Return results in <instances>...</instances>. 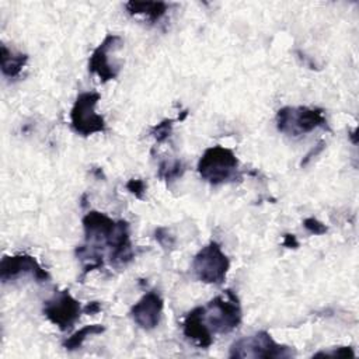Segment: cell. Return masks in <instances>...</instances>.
<instances>
[{
    "instance_id": "6da1fadb",
    "label": "cell",
    "mask_w": 359,
    "mask_h": 359,
    "mask_svg": "<svg viewBox=\"0 0 359 359\" xmlns=\"http://www.w3.org/2000/svg\"><path fill=\"white\" fill-rule=\"evenodd\" d=\"M203 321L213 334H227L236 330L241 323V307L237 296L230 290L213 297L206 306H202Z\"/></svg>"
},
{
    "instance_id": "7a4b0ae2",
    "label": "cell",
    "mask_w": 359,
    "mask_h": 359,
    "mask_svg": "<svg viewBox=\"0 0 359 359\" xmlns=\"http://www.w3.org/2000/svg\"><path fill=\"white\" fill-rule=\"evenodd\" d=\"M238 160L236 154L223 146H213L205 150L199 163V175L210 184H223L234 180L237 175Z\"/></svg>"
},
{
    "instance_id": "3957f363",
    "label": "cell",
    "mask_w": 359,
    "mask_h": 359,
    "mask_svg": "<svg viewBox=\"0 0 359 359\" xmlns=\"http://www.w3.org/2000/svg\"><path fill=\"white\" fill-rule=\"evenodd\" d=\"M276 128L282 133L299 136L317 128H327V119L320 108L283 107L276 112Z\"/></svg>"
},
{
    "instance_id": "277c9868",
    "label": "cell",
    "mask_w": 359,
    "mask_h": 359,
    "mask_svg": "<svg viewBox=\"0 0 359 359\" xmlns=\"http://www.w3.org/2000/svg\"><path fill=\"white\" fill-rule=\"evenodd\" d=\"M230 358H266L279 359L293 356V349L286 345H280L265 332L259 331L254 335H248L237 339L230 348Z\"/></svg>"
},
{
    "instance_id": "5b68a950",
    "label": "cell",
    "mask_w": 359,
    "mask_h": 359,
    "mask_svg": "<svg viewBox=\"0 0 359 359\" xmlns=\"http://www.w3.org/2000/svg\"><path fill=\"white\" fill-rule=\"evenodd\" d=\"M98 101L100 94L95 91H87L77 95L70 111V125L76 133L81 136H91L105 130V121L102 115L95 112Z\"/></svg>"
},
{
    "instance_id": "8992f818",
    "label": "cell",
    "mask_w": 359,
    "mask_h": 359,
    "mask_svg": "<svg viewBox=\"0 0 359 359\" xmlns=\"http://www.w3.org/2000/svg\"><path fill=\"white\" fill-rule=\"evenodd\" d=\"M229 268L230 261L216 241L202 247L192 261L195 276L205 283H222Z\"/></svg>"
},
{
    "instance_id": "52a82bcc",
    "label": "cell",
    "mask_w": 359,
    "mask_h": 359,
    "mask_svg": "<svg viewBox=\"0 0 359 359\" xmlns=\"http://www.w3.org/2000/svg\"><path fill=\"white\" fill-rule=\"evenodd\" d=\"M83 309L80 303L69 293V290H62L52 300H48L43 307L45 317L59 327V330H69L80 317Z\"/></svg>"
},
{
    "instance_id": "ba28073f",
    "label": "cell",
    "mask_w": 359,
    "mask_h": 359,
    "mask_svg": "<svg viewBox=\"0 0 359 359\" xmlns=\"http://www.w3.org/2000/svg\"><path fill=\"white\" fill-rule=\"evenodd\" d=\"M123 39L121 35L116 34H108L104 41L94 49V52L90 56L88 60V70L100 77L101 81L114 80L118 76L119 67L114 66L109 59L108 53L116 48H121Z\"/></svg>"
},
{
    "instance_id": "9c48e42d",
    "label": "cell",
    "mask_w": 359,
    "mask_h": 359,
    "mask_svg": "<svg viewBox=\"0 0 359 359\" xmlns=\"http://www.w3.org/2000/svg\"><path fill=\"white\" fill-rule=\"evenodd\" d=\"M21 273H29L34 276L38 282H46L49 280V273L45 271L39 262L27 254H18V255H10L4 257L0 262V279L3 282L11 280Z\"/></svg>"
},
{
    "instance_id": "30bf717a",
    "label": "cell",
    "mask_w": 359,
    "mask_h": 359,
    "mask_svg": "<svg viewBox=\"0 0 359 359\" xmlns=\"http://www.w3.org/2000/svg\"><path fill=\"white\" fill-rule=\"evenodd\" d=\"M163 299L161 296L151 290L147 292L130 310V314L135 323L143 330H153L158 325L161 311H163Z\"/></svg>"
},
{
    "instance_id": "8fae6325",
    "label": "cell",
    "mask_w": 359,
    "mask_h": 359,
    "mask_svg": "<svg viewBox=\"0 0 359 359\" xmlns=\"http://www.w3.org/2000/svg\"><path fill=\"white\" fill-rule=\"evenodd\" d=\"M182 331L184 335L192 341L196 342V345H199L201 348H208L213 344V337L210 330L208 328V325L203 321V316H202V306L192 309L185 320H184V325H182Z\"/></svg>"
},
{
    "instance_id": "7c38bea8",
    "label": "cell",
    "mask_w": 359,
    "mask_h": 359,
    "mask_svg": "<svg viewBox=\"0 0 359 359\" xmlns=\"http://www.w3.org/2000/svg\"><path fill=\"white\" fill-rule=\"evenodd\" d=\"M115 226V220L104 213L91 210L83 217L86 240L90 243H105Z\"/></svg>"
},
{
    "instance_id": "4fadbf2b",
    "label": "cell",
    "mask_w": 359,
    "mask_h": 359,
    "mask_svg": "<svg viewBox=\"0 0 359 359\" xmlns=\"http://www.w3.org/2000/svg\"><path fill=\"white\" fill-rule=\"evenodd\" d=\"M0 60H1V72L7 77H17L22 67L25 66L28 56L24 53H14L6 45L0 48Z\"/></svg>"
},
{
    "instance_id": "5bb4252c",
    "label": "cell",
    "mask_w": 359,
    "mask_h": 359,
    "mask_svg": "<svg viewBox=\"0 0 359 359\" xmlns=\"http://www.w3.org/2000/svg\"><path fill=\"white\" fill-rule=\"evenodd\" d=\"M126 10L129 14H144L151 22L158 21L167 11V4L163 1H128Z\"/></svg>"
},
{
    "instance_id": "9a60e30c",
    "label": "cell",
    "mask_w": 359,
    "mask_h": 359,
    "mask_svg": "<svg viewBox=\"0 0 359 359\" xmlns=\"http://www.w3.org/2000/svg\"><path fill=\"white\" fill-rule=\"evenodd\" d=\"M105 331V327L101 324H90V325H84L83 328H80L79 331H76L72 337H69L65 342L63 346L67 351H74L79 349L83 342L87 339V337L90 335H95V334H101Z\"/></svg>"
},
{
    "instance_id": "2e32d148",
    "label": "cell",
    "mask_w": 359,
    "mask_h": 359,
    "mask_svg": "<svg viewBox=\"0 0 359 359\" xmlns=\"http://www.w3.org/2000/svg\"><path fill=\"white\" fill-rule=\"evenodd\" d=\"M185 171V165L181 160H174L172 163H168L167 160H163L158 165L157 175L164 181H172L178 177H181Z\"/></svg>"
},
{
    "instance_id": "e0dca14e",
    "label": "cell",
    "mask_w": 359,
    "mask_h": 359,
    "mask_svg": "<svg viewBox=\"0 0 359 359\" xmlns=\"http://www.w3.org/2000/svg\"><path fill=\"white\" fill-rule=\"evenodd\" d=\"M174 119H163L161 122L156 123L154 126H151L150 129V135L158 142L163 143L165 142L171 133H172V126H174Z\"/></svg>"
},
{
    "instance_id": "ac0fdd59",
    "label": "cell",
    "mask_w": 359,
    "mask_h": 359,
    "mask_svg": "<svg viewBox=\"0 0 359 359\" xmlns=\"http://www.w3.org/2000/svg\"><path fill=\"white\" fill-rule=\"evenodd\" d=\"M154 238H156V241H157L164 250L172 248L174 244H175L174 236H171L170 231H168L165 227H157V229L154 230Z\"/></svg>"
},
{
    "instance_id": "d6986e66",
    "label": "cell",
    "mask_w": 359,
    "mask_h": 359,
    "mask_svg": "<svg viewBox=\"0 0 359 359\" xmlns=\"http://www.w3.org/2000/svg\"><path fill=\"white\" fill-rule=\"evenodd\" d=\"M125 188H126L132 195H135V198L143 199V195H144V192H146V182H144L143 180H140V178H130V180L126 182Z\"/></svg>"
},
{
    "instance_id": "ffe728a7",
    "label": "cell",
    "mask_w": 359,
    "mask_h": 359,
    "mask_svg": "<svg viewBox=\"0 0 359 359\" xmlns=\"http://www.w3.org/2000/svg\"><path fill=\"white\" fill-rule=\"evenodd\" d=\"M303 226L304 229L311 233V234H316V236H320V234H324L327 233V226L324 223H321L320 220H317L316 217H307L303 220Z\"/></svg>"
},
{
    "instance_id": "44dd1931",
    "label": "cell",
    "mask_w": 359,
    "mask_h": 359,
    "mask_svg": "<svg viewBox=\"0 0 359 359\" xmlns=\"http://www.w3.org/2000/svg\"><path fill=\"white\" fill-rule=\"evenodd\" d=\"M314 356H337V358H353L355 352L351 346H338L331 352H318Z\"/></svg>"
},
{
    "instance_id": "7402d4cb",
    "label": "cell",
    "mask_w": 359,
    "mask_h": 359,
    "mask_svg": "<svg viewBox=\"0 0 359 359\" xmlns=\"http://www.w3.org/2000/svg\"><path fill=\"white\" fill-rule=\"evenodd\" d=\"M282 244L287 248H297L299 247V241H297L294 234H285Z\"/></svg>"
},
{
    "instance_id": "603a6c76",
    "label": "cell",
    "mask_w": 359,
    "mask_h": 359,
    "mask_svg": "<svg viewBox=\"0 0 359 359\" xmlns=\"http://www.w3.org/2000/svg\"><path fill=\"white\" fill-rule=\"evenodd\" d=\"M323 149H324V142H320V143L316 146V149H313L310 153L306 154V158L302 161V165H306V164L313 158V156H317Z\"/></svg>"
},
{
    "instance_id": "cb8c5ba5",
    "label": "cell",
    "mask_w": 359,
    "mask_h": 359,
    "mask_svg": "<svg viewBox=\"0 0 359 359\" xmlns=\"http://www.w3.org/2000/svg\"><path fill=\"white\" fill-rule=\"evenodd\" d=\"M101 310V304L98 302H91L83 307L84 314H95Z\"/></svg>"
}]
</instances>
